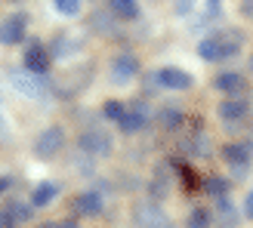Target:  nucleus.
Returning <instances> with one entry per match:
<instances>
[{
    "mask_svg": "<svg viewBox=\"0 0 253 228\" xmlns=\"http://www.w3.org/2000/svg\"><path fill=\"white\" fill-rule=\"evenodd\" d=\"M78 151L90 157H108L115 151V136H111L102 123H93L78 136Z\"/></svg>",
    "mask_w": 253,
    "mask_h": 228,
    "instance_id": "obj_1",
    "label": "nucleus"
},
{
    "mask_svg": "<svg viewBox=\"0 0 253 228\" xmlns=\"http://www.w3.org/2000/svg\"><path fill=\"white\" fill-rule=\"evenodd\" d=\"M62 148H65V130H62L59 123L43 126V130L37 133V139H34V157H41V160L56 157Z\"/></svg>",
    "mask_w": 253,
    "mask_h": 228,
    "instance_id": "obj_2",
    "label": "nucleus"
},
{
    "mask_svg": "<svg viewBox=\"0 0 253 228\" xmlns=\"http://www.w3.org/2000/svg\"><path fill=\"white\" fill-rule=\"evenodd\" d=\"M53 65V53L41 43V40H28V46L22 49V68L28 74H37V77H43Z\"/></svg>",
    "mask_w": 253,
    "mask_h": 228,
    "instance_id": "obj_3",
    "label": "nucleus"
},
{
    "mask_svg": "<svg viewBox=\"0 0 253 228\" xmlns=\"http://www.w3.org/2000/svg\"><path fill=\"white\" fill-rule=\"evenodd\" d=\"M133 219H136V225L139 228H173V222H170V216L164 213L155 200H139V204L133 207Z\"/></svg>",
    "mask_w": 253,
    "mask_h": 228,
    "instance_id": "obj_4",
    "label": "nucleus"
},
{
    "mask_svg": "<svg viewBox=\"0 0 253 228\" xmlns=\"http://www.w3.org/2000/svg\"><path fill=\"white\" fill-rule=\"evenodd\" d=\"M9 83L22 99H41L46 93V80L37 77V74H28V71H9Z\"/></svg>",
    "mask_w": 253,
    "mask_h": 228,
    "instance_id": "obj_5",
    "label": "nucleus"
},
{
    "mask_svg": "<svg viewBox=\"0 0 253 228\" xmlns=\"http://www.w3.org/2000/svg\"><path fill=\"white\" fill-rule=\"evenodd\" d=\"M155 83L164 86V90H173V93H182V90H192L195 86V77L188 74L185 68H176V65H167V68H161L155 74Z\"/></svg>",
    "mask_w": 253,
    "mask_h": 228,
    "instance_id": "obj_6",
    "label": "nucleus"
},
{
    "mask_svg": "<svg viewBox=\"0 0 253 228\" xmlns=\"http://www.w3.org/2000/svg\"><path fill=\"white\" fill-rule=\"evenodd\" d=\"M222 160L232 170H250L253 160V139H241V142H229L222 145Z\"/></svg>",
    "mask_w": 253,
    "mask_h": 228,
    "instance_id": "obj_7",
    "label": "nucleus"
},
{
    "mask_svg": "<svg viewBox=\"0 0 253 228\" xmlns=\"http://www.w3.org/2000/svg\"><path fill=\"white\" fill-rule=\"evenodd\" d=\"M148 120H151V108H148V102H142V99H136L133 105H126V114H124V120L118 123L121 130L130 136V133H139V130H145L148 126Z\"/></svg>",
    "mask_w": 253,
    "mask_h": 228,
    "instance_id": "obj_8",
    "label": "nucleus"
},
{
    "mask_svg": "<svg viewBox=\"0 0 253 228\" xmlns=\"http://www.w3.org/2000/svg\"><path fill=\"white\" fill-rule=\"evenodd\" d=\"M139 56L130 53V49H124V53H118L115 59H111V80L115 83H126V80H133L136 74H139Z\"/></svg>",
    "mask_w": 253,
    "mask_h": 228,
    "instance_id": "obj_9",
    "label": "nucleus"
},
{
    "mask_svg": "<svg viewBox=\"0 0 253 228\" xmlns=\"http://www.w3.org/2000/svg\"><path fill=\"white\" fill-rule=\"evenodd\" d=\"M25 28H28V16H22V12L3 19V25H0V43H3V46L22 43L25 40Z\"/></svg>",
    "mask_w": 253,
    "mask_h": 228,
    "instance_id": "obj_10",
    "label": "nucleus"
},
{
    "mask_svg": "<svg viewBox=\"0 0 253 228\" xmlns=\"http://www.w3.org/2000/svg\"><path fill=\"white\" fill-rule=\"evenodd\" d=\"M250 114V105L244 102V99H238V96H232V99H222V102L216 105V117L222 120V123H229V126H235V123H241L244 117Z\"/></svg>",
    "mask_w": 253,
    "mask_h": 228,
    "instance_id": "obj_11",
    "label": "nucleus"
},
{
    "mask_svg": "<svg viewBox=\"0 0 253 228\" xmlns=\"http://www.w3.org/2000/svg\"><path fill=\"white\" fill-rule=\"evenodd\" d=\"M74 213L78 216H86V219H93V216H102V210H105V197L99 194V191H81L78 197H74Z\"/></svg>",
    "mask_w": 253,
    "mask_h": 228,
    "instance_id": "obj_12",
    "label": "nucleus"
},
{
    "mask_svg": "<svg viewBox=\"0 0 253 228\" xmlns=\"http://www.w3.org/2000/svg\"><path fill=\"white\" fill-rule=\"evenodd\" d=\"M213 86H216L219 93H225V99H232V96L247 90V77L238 74V71H219L216 77H213Z\"/></svg>",
    "mask_w": 253,
    "mask_h": 228,
    "instance_id": "obj_13",
    "label": "nucleus"
},
{
    "mask_svg": "<svg viewBox=\"0 0 253 228\" xmlns=\"http://www.w3.org/2000/svg\"><path fill=\"white\" fill-rule=\"evenodd\" d=\"M59 197V182H41V185H37L34 188V191L28 194V204L31 207H46V204H53V200Z\"/></svg>",
    "mask_w": 253,
    "mask_h": 228,
    "instance_id": "obj_14",
    "label": "nucleus"
},
{
    "mask_svg": "<svg viewBox=\"0 0 253 228\" xmlns=\"http://www.w3.org/2000/svg\"><path fill=\"white\" fill-rule=\"evenodd\" d=\"M108 9L115 12L121 22H136L142 16V6H139V0H108Z\"/></svg>",
    "mask_w": 253,
    "mask_h": 228,
    "instance_id": "obj_15",
    "label": "nucleus"
},
{
    "mask_svg": "<svg viewBox=\"0 0 253 228\" xmlns=\"http://www.w3.org/2000/svg\"><path fill=\"white\" fill-rule=\"evenodd\" d=\"M216 216H219V225L222 228H238V207L232 204V197H219L216 200Z\"/></svg>",
    "mask_w": 253,
    "mask_h": 228,
    "instance_id": "obj_16",
    "label": "nucleus"
},
{
    "mask_svg": "<svg viewBox=\"0 0 253 228\" xmlns=\"http://www.w3.org/2000/svg\"><path fill=\"white\" fill-rule=\"evenodd\" d=\"M161 126L164 130H182V123H185V114L176 108V105H167V108H161Z\"/></svg>",
    "mask_w": 253,
    "mask_h": 228,
    "instance_id": "obj_17",
    "label": "nucleus"
},
{
    "mask_svg": "<svg viewBox=\"0 0 253 228\" xmlns=\"http://www.w3.org/2000/svg\"><path fill=\"white\" fill-rule=\"evenodd\" d=\"M6 213H9L12 219H16V225L34 219V207H31V204H25V200H9V204H6Z\"/></svg>",
    "mask_w": 253,
    "mask_h": 228,
    "instance_id": "obj_18",
    "label": "nucleus"
},
{
    "mask_svg": "<svg viewBox=\"0 0 253 228\" xmlns=\"http://www.w3.org/2000/svg\"><path fill=\"white\" fill-rule=\"evenodd\" d=\"M198 56L204 59V62H219V40L216 37H204V40L198 43Z\"/></svg>",
    "mask_w": 253,
    "mask_h": 228,
    "instance_id": "obj_19",
    "label": "nucleus"
},
{
    "mask_svg": "<svg viewBox=\"0 0 253 228\" xmlns=\"http://www.w3.org/2000/svg\"><path fill=\"white\" fill-rule=\"evenodd\" d=\"M204 188H207V194H213V197H229V179H222V176H210V179L204 182Z\"/></svg>",
    "mask_w": 253,
    "mask_h": 228,
    "instance_id": "obj_20",
    "label": "nucleus"
},
{
    "mask_svg": "<svg viewBox=\"0 0 253 228\" xmlns=\"http://www.w3.org/2000/svg\"><path fill=\"white\" fill-rule=\"evenodd\" d=\"M124 114H126V105H124V102H105V105H102V117H105V120L121 123Z\"/></svg>",
    "mask_w": 253,
    "mask_h": 228,
    "instance_id": "obj_21",
    "label": "nucleus"
},
{
    "mask_svg": "<svg viewBox=\"0 0 253 228\" xmlns=\"http://www.w3.org/2000/svg\"><path fill=\"white\" fill-rule=\"evenodd\" d=\"M148 191H151V197H155V200H161L164 194H167V170H158V176H155V182H151L148 185Z\"/></svg>",
    "mask_w": 253,
    "mask_h": 228,
    "instance_id": "obj_22",
    "label": "nucleus"
},
{
    "mask_svg": "<svg viewBox=\"0 0 253 228\" xmlns=\"http://www.w3.org/2000/svg\"><path fill=\"white\" fill-rule=\"evenodd\" d=\"M53 6H56V12H62L68 19L81 16V0H53Z\"/></svg>",
    "mask_w": 253,
    "mask_h": 228,
    "instance_id": "obj_23",
    "label": "nucleus"
},
{
    "mask_svg": "<svg viewBox=\"0 0 253 228\" xmlns=\"http://www.w3.org/2000/svg\"><path fill=\"white\" fill-rule=\"evenodd\" d=\"M210 210H192V216H188V228H210Z\"/></svg>",
    "mask_w": 253,
    "mask_h": 228,
    "instance_id": "obj_24",
    "label": "nucleus"
},
{
    "mask_svg": "<svg viewBox=\"0 0 253 228\" xmlns=\"http://www.w3.org/2000/svg\"><path fill=\"white\" fill-rule=\"evenodd\" d=\"M244 216L253 222V188L247 191V197H244Z\"/></svg>",
    "mask_w": 253,
    "mask_h": 228,
    "instance_id": "obj_25",
    "label": "nucleus"
},
{
    "mask_svg": "<svg viewBox=\"0 0 253 228\" xmlns=\"http://www.w3.org/2000/svg\"><path fill=\"white\" fill-rule=\"evenodd\" d=\"M0 228H16V219H12L9 213H6V207L0 210Z\"/></svg>",
    "mask_w": 253,
    "mask_h": 228,
    "instance_id": "obj_26",
    "label": "nucleus"
},
{
    "mask_svg": "<svg viewBox=\"0 0 253 228\" xmlns=\"http://www.w3.org/2000/svg\"><path fill=\"white\" fill-rule=\"evenodd\" d=\"M241 12H244V16H253V0H244V3H241Z\"/></svg>",
    "mask_w": 253,
    "mask_h": 228,
    "instance_id": "obj_27",
    "label": "nucleus"
},
{
    "mask_svg": "<svg viewBox=\"0 0 253 228\" xmlns=\"http://www.w3.org/2000/svg\"><path fill=\"white\" fill-rule=\"evenodd\" d=\"M62 228H81L78 219H62Z\"/></svg>",
    "mask_w": 253,
    "mask_h": 228,
    "instance_id": "obj_28",
    "label": "nucleus"
},
{
    "mask_svg": "<svg viewBox=\"0 0 253 228\" xmlns=\"http://www.w3.org/2000/svg\"><path fill=\"white\" fill-rule=\"evenodd\" d=\"M3 133H6V114L0 111V136H3Z\"/></svg>",
    "mask_w": 253,
    "mask_h": 228,
    "instance_id": "obj_29",
    "label": "nucleus"
},
{
    "mask_svg": "<svg viewBox=\"0 0 253 228\" xmlns=\"http://www.w3.org/2000/svg\"><path fill=\"white\" fill-rule=\"evenodd\" d=\"M37 228H62V222H53V219H49V222H43V225H37Z\"/></svg>",
    "mask_w": 253,
    "mask_h": 228,
    "instance_id": "obj_30",
    "label": "nucleus"
},
{
    "mask_svg": "<svg viewBox=\"0 0 253 228\" xmlns=\"http://www.w3.org/2000/svg\"><path fill=\"white\" fill-rule=\"evenodd\" d=\"M247 71H250V74H253V56H250V59H247Z\"/></svg>",
    "mask_w": 253,
    "mask_h": 228,
    "instance_id": "obj_31",
    "label": "nucleus"
}]
</instances>
